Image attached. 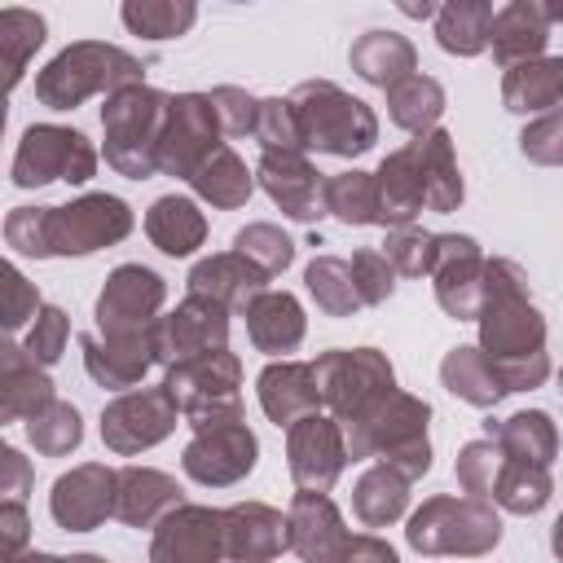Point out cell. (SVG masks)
<instances>
[{"mask_svg": "<svg viewBox=\"0 0 563 563\" xmlns=\"http://www.w3.org/2000/svg\"><path fill=\"white\" fill-rule=\"evenodd\" d=\"M506 391H532L550 378L545 317L528 295V273L493 255L484 260V303H479V343H475Z\"/></svg>", "mask_w": 563, "mask_h": 563, "instance_id": "cell-1", "label": "cell"}, {"mask_svg": "<svg viewBox=\"0 0 563 563\" xmlns=\"http://www.w3.org/2000/svg\"><path fill=\"white\" fill-rule=\"evenodd\" d=\"M145 84V62L106 40H75L35 70V101L48 110H75L88 97H114Z\"/></svg>", "mask_w": 563, "mask_h": 563, "instance_id": "cell-2", "label": "cell"}, {"mask_svg": "<svg viewBox=\"0 0 563 563\" xmlns=\"http://www.w3.org/2000/svg\"><path fill=\"white\" fill-rule=\"evenodd\" d=\"M286 97L295 106V119H299V132H303V150L330 154V158H361V154L374 150V141H378L374 106L352 97L334 79H303Z\"/></svg>", "mask_w": 563, "mask_h": 563, "instance_id": "cell-3", "label": "cell"}, {"mask_svg": "<svg viewBox=\"0 0 563 563\" xmlns=\"http://www.w3.org/2000/svg\"><path fill=\"white\" fill-rule=\"evenodd\" d=\"M405 541L418 554H453V559H484L497 550L501 541V515L493 501L479 497H453V493H435L427 497L409 523H405Z\"/></svg>", "mask_w": 563, "mask_h": 563, "instance_id": "cell-4", "label": "cell"}, {"mask_svg": "<svg viewBox=\"0 0 563 563\" xmlns=\"http://www.w3.org/2000/svg\"><path fill=\"white\" fill-rule=\"evenodd\" d=\"M312 374L321 387V405L330 409V418H339L347 435L365 427L396 391V369L378 347H330L312 361Z\"/></svg>", "mask_w": 563, "mask_h": 563, "instance_id": "cell-5", "label": "cell"}, {"mask_svg": "<svg viewBox=\"0 0 563 563\" xmlns=\"http://www.w3.org/2000/svg\"><path fill=\"white\" fill-rule=\"evenodd\" d=\"M172 92H158L150 84L123 88L106 97L101 106V136H106V163L128 180L158 176V141L167 119Z\"/></svg>", "mask_w": 563, "mask_h": 563, "instance_id": "cell-6", "label": "cell"}, {"mask_svg": "<svg viewBox=\"0 0 563 563\" xmlns=\"http://www.w3.org/2000/svg\"><path fill=\"white\" fill-rule=\"evenodd\" d=\"M427 422H431V405L413 391H391L383 400V409L356 427L347 435V449H352V462L356 457H378L383 466L400 471L409 484L422 479L431 471V435H427Z\"/></svg>", "mask_w": 563, "mask_h": 563, "instance_id": "cell-7", "label": "cell"}, {"mask_svg": "<svg viewBox=\"0 0 563 563\" xmlns=\"http://www.w3.org/2000/svg\"><path fill=\"white\" fill-rule=\"evenodd\" d=\"M163 387L194 431L242 418V361L229 347L172 365L163 374Z\"/></svg>", "mask_w": 563, "mask_h": 563, "instance_id": "cell-8", "label": "cell"}, {"mask_svg": "<svg viewBox=\"0 0 563 563\" xmlns=\"http://www.w3.org/2000/svg\"><path fill=\"white\" fill-rule=\"evenodd\" d=\"M97 176V145L66 123H31L13 150L9 180L18 189H44V185H88Z\"/></svg>", "mask_w": 563, "mask_h": 563, "instance_id": "cell-9", "label": "cell"}, {"mask_svg": "<svg viewBox=\"0 0 563 563\" xmlns=\"http://www.w3.org/2000/svg\"><path fill=\"white\" fill-rule=\"evenodd\" d=\"M136 216L119 194L92 189L62 207H48V260L92 255L101 246H114L132 233Z\"/></svg>", "mask_w": 563, "mask_h": 563, "instance_id": "cell-10", "label": "cell"}, {"mask_svg": "<svg viewBox=\"0 0 563 563\" xmlns=\"http://www.w3.org/2000/svg\"><path fill=\"white\" fill-rule=\"evenodd\" d=\"M180 422L176 400L167 396V387H132L119 391L106 409H101V444L119 457H136L154 444H163Z\"/></svg>", "mask_w": 563, "mask_h": 563, "instance_id": "cell-11", "label": "cell"}, {"mask_svg": "<svg viewBox=\"0 0 563 563\" xmlns=\"http://www.w3.org/2000/svg\"><path fill=\"white\" fill-rule=\"evenodd\" d=\"M220 119L207 92H176L167 101L163 119V141H158V172L189 180L224 141H220Z\"/></svg>", "mask_w": 563, "mask_h": 563, "instance_id": "cell-12", "label": "cell"}, {"mask_svg": "<svg viewBox=\"0 0 563 563\" xmlns=\"http://www.w3.org/2000/svg\"><path fill=\"white\" fill-rule=\"evenodd\" d=\"M260 462V435L246 427V418L198 427L180 453V471L202 488H229L242 484Z\"/></svg>", "mask_w": 563, "mask_h": 563, "instance_id": "cell-13", "label": "cell"}, {"mask_svg": "<svg viewBox=\"0 0 563 563\" xmlns=\"http://www.w3.org/2000/svg\"><path fill=\"white\" fill-rule=\"evenodd\" d=\"M347 462H352V449L339 418L308 413L295 427H286V471L299 493H330L347 471Z\"/></svg>", "mask_w": 563, "mask_h": 563, "instance_id": "cell-14", "label": "cell"}, {"mask_svg": "<svg viewBox=\"0 0 563 563\" xmlns=\"http://www.w3.org/2000/svg\"><path fill=\"white\" fill-rule=\"evenodd\" d=\"M163 303H167V282L163 273L145 268V264H119L110 268L101 295H97V334H132V330H145L163 317Z\"/></svg>", "mask_w": 563, "mask_h": 563, "instance_id": "cell-15", "label": "cell"}, {"mask_svg": "<svg viewBox=\"0 0 563 563\" xmlns=\"http://www.w3.org/2000/svg\"><path fill=\"white\" fill-rule=\"evenodd\" d=\"M114 497H119V471L106 462H79L53 479L48 515L62 532H92L106 519H114Z\"/></svg>", "mask_w": 563, "mask_h": 563, "instance_id": "cell-16", "label": "cell"}, {"mask_svg": "<svg viewBox=\"0 0 563 563\" xmlns=\"http://www.w3.org/2000/svg\"><path fill=\"white\" fill-rule=\"evenodd\" d=\"M435 303L453 321H479L484 303V251L471 233H435V264H431Z\"/></svg>", "mask_w": 563, "mask_h": 563, "instance_id": "cell-17", "label": "cell"}, {"mask_svg": "<svg viewBox=\"0 0 563 563\" xmlns=\"http://www.w3.org/2000/svg\"><path fill=\"white\" fill-rule=\"evenodd\" d=\"M229 308L211 303V299H198V295H185L167 317H158V365L172 369V365H185L194 356H207V352H220L229 347Z\"/></svg>", "mask_w": 563, "mask_h": 563, "instance_id": "cell-18", "label": "cell"}, {"mask_svg": "<svg viewBox=\"0 0 563 563\" xmlns=\"http://www.w3.org/2000/svg\"><path fill=\"white\" fill-rule=\"evenodd\" d=\"M150 563H224V510L176 506L150 537Z\"/></svg>", "mask_w": 563, "mask_h": 563, "instance_id": "cell-19", "label": "cell"}, {"mask_svg": "<svg viewBox=\"0 0 563 563\" xmlns=\"http://www.w3.org/2000/svg\"><path fill=\"white\" fill-rule=\"evenodd\" d=\"M154 325L132 330V334H97V330L84 334L79 347H84L88 378L97 387H110V391H132L158 365V330Z\"/></svg>", "mask_w": 563, "mask_h": 563, "instance_id": "cell-20", "label": "cell"}, {"mask_svg": "<svg viewBox=\"0 0 563 563\" xmlns=\"http://www.w3.org/2000/svg\"><path fill=\"white\" fill-rule=\"evenodd\" d=\"M255 185L273 198V207H282V216L299 220V224H317L321 216H330L325 207V185L330 176H321L308 154H260L255 163Z\"/></svg>", "mask_w": 563, "mask_h": 563, "instance_id": "cell-21", "label": "cell"}, {"mask_svg": "<svg viewBox=\"0 0 563 563\" xmlns=\"http://www.w3.org/2000/svg\"><path fill=\"white\" fill-rule=\"evenodd\" d=\"M290 550V519L268 501L224 506V563H273Z\"/></svg>", "mask_w": 563, "mask_h": 563, "instance_id": "cell-22", "label": "cell"}, {"mask_svg": "<svg viewBox=\"0 0 563 563\" xmlns=\"http://www.w3.org/2000/svg\"><path fill=\"white\" fill-rule=\"evenodd\" d=\"M268 282H273V277H268L264 268H255L246 255H238V251L202 255V260L189 268V277H185L189 295L211 299V303L229 308L233 317H242V312L268 290Z\"/></svg>", "mask_w": 563, "mask_h": 563, "instance_id": "cell-23", "label": "cell"}, {"mask_svg": "<svg viewBox=\"0 0 563 563\" xmlns=\"http://www.w3.org/2000/svg\"><path fill=\"white\" fill-rule=\"evenodd\" d=\"M286 519H290V554H299V563H339L352 532L343 528V515L330 501V493H295Z\"/></svg>", "mask_w": 563, "mask_h": 563, "instance_id": "cell-24", "label": "cell"}, {"mask_svg": "<svg viewBox=\"0 0 563 563\" xmlns=\"http://www.w3.org/2000/svg\"><path fill=\"white\" fill-rule=\"evenodd\" d=\"M255 396L268 422L295 427L308 413H321V387L312 374V361H268L255 378Z\"/></svg>", "mask_w": 563, "mask_h": 563, "instance_id": "cell-25", "label": "cell"}, {"mask_svg": "<svg viewBox=\"0 0 563 563\" xmlns=\"http://www.w3.org/2000/svg\"><path fill=\"white\" fill-rule=\"evenodd\" d=\"M176 506H185V488L176 475L158 466H119V497H114V519L128 528H158Z\"/></svg>", "mask_w": 563, "mask_h": 563, "instance_id": "cell-26", "label": "cell"}, {"mask_svg": "<svg viewBox=\"0 0 563 563\" xmlns=\"http://www.w3.org/2000/svg\"><path fill=\"white\" fill-rule=\"evenodd\" d=\"M53 400L57 391L48 369L22 343H0V422H31Z\"/></svg>", "mask_w": 563, "mask_h": 563, "instance_id": "cell-27", "label": "cell"}, {"mask_svg": "<svg viewBox=\"0 0 563 563\" xmlns=\"http://www.w3.org/2000/svg\"><path fill=\"white\" fill-rule=\"evenodd\" d=\"M378 224L383 229H405V224H418L422 207H427V185H422V163H418V145H400L391 150L378 172Z\"/></svg>", "mask_w": 563, "mask_h": 563, "instance_id": "cell-28", "label": "cell"}, {"mask_svg": "<svg viewBox=\"0 0 563 563\" xmlns=\"http://www.w3.org/2000/svg\"><path fill=\"white\" fill-rule=\"evenodd\" d=\"M545 44H550V18H545V4L541 0H510L493 13V35H488V48H493V62L497 66H519V62H532V57H545Z\"/></svg>", "mask_w": 563, "mask_h": 563, "instance_id": "cell-29", "label": "cell"}, {"mask_svg": "<svg viewBox=\"0 0 563 563\" xmlns=\"http://www.w3.org/2000/svg\"><path fill=\"white\" fill-rule=\"evenodd\" d=\"M242 321H246V334H251L255 352L282 356V361H286V352H295V347L303 343V334H308L303 303H299L290 290H273V286L242 312Z\"/></svg>", "mask_w": 563, "mask_h": 563, "instance_id": "cell-30", "label": "cell"}, {"mask_svg": "<svg viewBox=\"0 0 563 563\" xmlns=\"http://www.w3.org/2000/svg\"><path fill=\"white\" fill-rule=\"evenodd\" d=\"M347 66L356 70V79H365V84H374V88L387 92V88H396L400 79L418 75V48L409 44V35L374 26V31H365V35L352 40Z\"/></svg>", "mask_w": 563, "mask_h": 563, "instance_id": "cell-31", "label": "cell"}, {"mask_svg": "<svg viewBox=\"0 0 563 563\" xmlns=\"http://www.w3.org/2000/svg\"><path fill=\"white\" fill-rule=\"evenodd\" d=\"M484 435L501 449L506 462H532V466H550L559 457V427L545 409H519L510 418H488Z\"/></svg>", "mask_w": 563, "mask_h": 563, "instance_id": "cell-32", "label": "cell"}, {"mask_svg": "<svg viewBox=\"0 0 563 563\" xmlns=\"http://www.w3.org/2000/svg\"><path fill=\"white\" fill-rule=\"evenodd\" d=\"M559 101H563V57L545 53V57L519 62V66H510L501 75V106L510 114L541 119V114L559 110Z\"/></svg>", "mask_w": 563, "mask_h": 563, "instance_id": "cell-33", "label": "cell"}, {"mask_svg": "<svg viewBox=\"0 0 563 563\" xmlns=\"http://www.w3.org/2000/svg\"><path fill=\"white\" fill-rule=\"evenodd\" d=\"M145 238H150L163 255L185 260V255H194V251L207 242V216L198 211L194 198H185V194H163V198H154L150 211H145Z\"/></svg>", "mask_w": 563, "mask_h": 563, "instance_id": "cell-34", "label": "cell"}, {"mask_svg": "<svg viewBox=\"0 0 563 563\" xmlns=\"http://www.w3.org/2000/svg\"><path fill=\"white\" fill-rule=\"evenodd\" d=\"M418 145V163H422V185H427V211H457L462 198H466V180H462V167H457V150H453V136L444 128L427 132V136H413Z\"/></svg>", "mask_w": 563, "mask_h": 563, "instance_id": "cell-35", "label": "cell"}, {"mask_svg": "<svg viewBox=\"0 0 563 563\" xmlns=\"http://www.w3.org/2000/svg\"><path fill=\"white\" fill-rule=\"evenodd\" d=\"M440 383H444V391H453L457 400H466V405H475V409H497V405L510 396L506 383L493 374L488 356H484L479 347H471V343H457V347L444 352V361H440Z\"/></svg>", "mask_w": 563, "mask_h": 563, "instance_id": "cell-36", "label": "cell"}, {"mask_svg": "<svg viewBox=\"0 0 563 563\" xmlns=\"http://www.w3.org/2000/svg\"><path fill=\"white\" fill-rule=\"evenodd\" d=\"M189 189H194L202 202H211L216 211H238V207H246V198L255 194V172L238 158L233 145H220V150L189 176Z\"/></svg>", "mask_w": 563, "mask_h": 563, "instance_id": "cell-37", "label": "cell"}, {"mask_svg": "<svg viewBox=\"0 0 563 563\" xmlns=\"http://www.w3.org/2000/svg\"><path fill=\"white\" fill-rule=\"evenodd\" d=\"M409 510V479L383 462H374L369 471L356 475L352 484V515L365 528H387Z\"/></svg>", "mask_w": 563, "mask_h": 563, "instance_id": "cell-38", "label": "cell"}, {"mask_svg": "<svg viewBox=\"0 0 563 563\" xmlns=\"http://www.w3.org/2000/svg\"><path fill=\"white\" fill-rule=\"evenodd\" d=\"M493 4L488 0H449L435 13V44L453 57H479L493 35Z\"/></svg>", "mask_w": 563, "mask_h": 563, "instance_id": "cell-39", "label": "cell"}, {"mask_svg": "<svg viewBox=\"0 0 563 563\" xmlns=\"http://www.w3.org/2000/svg\"><path fill=\"white\" fill-rule=\"evenodd\" d=\"M440 114H444V84L431 79V75H409L400 79L396 88H387V119L400 128V132H413V136H427L440 128Z\"/></svg>", "mask_w": 563, "mask_h": 563, "instance_id": "cell-40", "label": "cell"}, {"mask_svg": "<svg viewBox=\"0 0 563 563\" xmlns=\"http://www.w3.org/2000/svg\"><path fill=\"white\" fill-rule=\"evenodd\" d=\"M48 35V22L35 13V9H22V4H9L0 9V70H4V88L13 92L35 57V48L44 44Z\"/></svg>", "mask_w": 563, "mask_h": 563, "instance_id": "cell-41", "label": "cell"}, {"mask_svg": "<svg viewBox=\"0 0 563 563\" xmlns=\"http://www.w3.org/2000/svg\"><path fill=\"white\" fill-rule=\"evenodd\" d=\"M303 286L312 295V303L325 317H356L361 312V295L352 286V264L339 255H317L303 268Z\"/></svg>", "mask_w": 563, "mask_h": 563, "instance_id": "cell-42", "label": "cell"}, {"mask_svg": "<svg viewBox=\"0 0 563 563\" xmlns=\"http://www.w3.org/2000/svg\"><path fill=\"white\" fill-rule=\"evenodd\" d=\"M325 207L347 229L378 224V180H374V172H361V167L334 172L330 185H325Z\"/></svg>", "mask_w": 563, "mask_h": 563, "instance_id": "cell-43", "label": "cell"}, {"mask_svg": "<svg viewBox=\"0 0 563 563\" xmlns=\"http://www.w3.org/2000/svg\"><path fill=\"white\" fill-rule=\"evenodd\" d=\"M554 493L550 466H532V462H501L497 484H493V506L510 510V515H537L545 510Z\"/></svg>", "mask_w": 563, "mask_h": 563, "instance_id": "cell-44", "label": "cell"}, {"mask_svg": "<svg viewBox=\"0 0 563 563\" xmlns=\"http://www.w3.org/2000/svg\"><path fill=\"white\" fill-rule=\"evenodd\" d=\"M119 18L141 40H176L198 22V4L194 0H128Z\"/></svg>", "mask_w": 563, "mask_h": 563, "instance_id": "cell-45", "label": "cell"}, {"mask_svg": "<svg viewBox=\"0 0 563 563\" xmlns=\"http://www.w3.org/2000/svg\"><path fill=\"white\" fill-rule=\"evenodd\" d=\"M26 440L40 457H66L79 449L84 440V418L70 400H53L48 409H40L31 422H26Z\"/></svg>", "mask_w": 563, "mask_h": 563, "instance_id": "cell-46", "label": "cell"}, {"mask_svg": "<svg viewBox=\"0 0 563 563\" xmlns=\"http://www.w3.org/2000/svg\"><path fill=\"white\" fill-rule=\"evenodd\" d=\"M233 251L246 255V260H251L255 268H264L268 277L286 273V268L295 264V238H290L282 224H273V220H251V224H242V229L233 233Z\"/></svg>", "mask_w": 563, "mask_h": 563, "instance_id": "cell-47", "label": "cell"}, {"mask_svg": "<svg viewBox=\"0 0 563 563\" xmlns=\"http://www.w3.org/2000/svg\"><path fill=\"white\" fill-rule=\"evenodd\" d=\"M387 264L396 268V277H431L435 264V233L422 224H405V229H387L383 246Z\"/></svg>", "mask_w": 563, "mask_h": 563, "instance_id": "cell-48", "label": "cell"}, {"mask_svg": "<svg viewBox=\"0 0 563 563\" xmlns=\"http://www.w3.org/2000/svg\"><path fill=\"white\" fill-rule=\"evenodd\" d=\"M501 449L484 435V440H471L457 449V462H453V475H457V488L466 497H479V501H493V484H497V471H501Z\"/></svg>", "mask_w": 563, "mask_h": 563, "instance_id": "cell-49", "label": "cell"}, {"mask_svg": "<svg viewBox=\"0 0 563 563\" xmlns=\"http://www.w3.org/2000/svg\"><path fill=\"white\" fill-rule=\"evenodd\" d=\"M260 154H303V132L295 119L290 97H260V123H255Z\"/></svg>", "mask_w": 563, "mask_h": 563, "instance_id": "cell-50", "label": "cell"}, {"mask_svg": "<svg viewBox=\"0 0 563 563\" xmlns=\"http://www.w3.org/2000/svg\"><path fill=\"white\" fill-rule=\"evenodd\" d=\"M347 264H352V286H356V295H361V308H378V303L391 299V290H396V268L387 264V255H383L378 246H361Z\"/></svg>", "mask_w": 563, "mask_h": 563, "instance_id": "cell-51", "label": "cell"}, {"mask_svg": "<svg viewBox=\"0 0 563 563\" xmlns=\"http://www.w3.org/2000/svg\"><path fill=\"white\" fill-rule=\"evenodd\" d=\"M519 154L537 167H563V110L528 119L519 132Z\"/></svg>", "mask_w": 563, "mask_h": 563, "instance_id": "cell-52", "label": "cell"}, {"mask_svg": "<svg viewBox=\"0 0 563 563\" xmlns=\"http://www.w3.org/2000/svg\"><path fill=\"white\" fill-rule=\"evenodd\" d=\"M211 106H216V119H220V132L224 136H255V123H260V97H251L246 88H233V84H220L207 92Z\"/></svg>", "mask_w": 563, "mask_h": 563, "instance_id": "cell-53", "label": "cell"}, {"mask_svg": "<svg viewBox=\"0 0 563 563\" xmlns=\"http://www.w3.org/2000/svg\"><path fill=\"white\" fill-rule=\"evenodd\" d=\"M4 242L18 255L48 260V207H13L4 216Z\"/></svg>", "mask_w": 563, "mask_h": 563, "instance_id": "cell-54", "label": "cell"}, {"mask_svg": "<svg viewBox=\"0 0 563 563\" xmlns=\"http://www.w3.org/2000/svg\"><path fill=\"white\" fill-rule=\"evenodd\" d=\"M66 339H70V317H66V308H57V303H44V312L35 317V325L26 330V352L48 369V365H57L62 361V352H66Z\"/></svg>", "mask_w": 563, "mask_h": 563, "instance_id": "cell-55", "label": "cell"}, {"mask_svg": "<svg viewBox=\"0 0 563 563\" xmlns=\"http://www.w3.org/2000/svg\"><path fill=\"white\" fill-rule=\"evenodd\" d=\"M40 312H44V299H40L35 282H26V273L18 264H4V330L9 334H18L22 325L31 330Z\"/></svg>", "mask_w": 563, "mask_h": 563, "instance_id": "cell-56", "label": "cell"}, {"mask_svg": "<svg viewBox=\"0 0 563 563\" xmlns=\"http://www.w3.org/2000/svg\"><path fill=\"white\" fill-rule=\"evenodd\" d=\"M31 488H35L31 462H26L13 444H4V449H0V501H26Z\"/></svg>", "mask_w": 563, "mask_h": 563, "instance_id": "cell-57", "label": "cell"}, {"mask_svg": "<svg viewBox=\"0 0 563 563\" xmlns=\"http://www.w3.org/2000/svg\"><path fill=\"white\" fill-rule=\"evenodd\" d=\"M31 550V519L26 501H0V559Z\"/></svg>", "mask_w": 563, "mask_h": 563, "instance_id": "cell-58", "label": "cell"}, {"mask_svg": "<svg viewBox=\"0 0 563 563\" xmlns=\"http://www.w3.org/2000/svg\"><path fill=\"white\" fill-rule=\"evenodd\" d=\"M339 563H400V554L378 532H356V537H347Z\"/></svg>", "mask_w": 563, "mask_h": 563, "instance_id": "cell-59", "label": "cell"}, {"mask_svg": "<svg viewBox=\"0 0 563 563\" xmlns=\"http://www.w3.org/2000/svg\"><path fill=\"white\" fill-rule=\"evenodd\" d=\"M0 563H70V559H62V554H48V550H22V554H13V559H0Z\"/></svg>", "mask_w": 563, "mask_h": 563, "instance_id": "cell-60", "label": "cell"}, {"mask_svg": "<svg viewBox=\"0 0 563 563\" xmlns=\"http://www.w3.org/2000/svg\"><path fill=\"white\" fill-rule=\"evenodd\" d=\"M400 13H405V18H435L440 4H431V0H422V4H400Z\"/></svg>", "mask_w": 563, "mask_h": 563, "instance_id": "cell-61", "label": "cell"}, {"mask_svg": "<svg viewBox=\"0 0 563 563\" xmlns=\"http://www.w3.org/2000/svg\"><path fill=\"white\" fill-rule=\"evenodd\" d=\"M550 550H554V559L563 563V510H559V519L550 523Z\"/></svg>", "mask_w": 563, "mask_h": 563, "instance_id": "cell-62", "label": "cell"}, {"mask_svg": "<svg viewBox=\"0 0 563 563\" xmlns=\"http://www.w3.org/2000/svg\"><path fill=\"white\" fill-rule=\"evenodd\" d=\"M70 563H110V559H101V554H70Z\"/></svg>", "mask_w": 563, "mask_h": 563, "instance_id": "cell-63", "label": "cell"}, {"mask_svg": "<svg viewBox=\"0 0 563 563\" xmlns=\"http://www.w3.org/2000/svg\"><path fill=\"white\" fill-rule=\"evenodd\" d=\"M559 391H563V369H559Z\"/></svg>", "mask_w": 563, "mask_h": 563, "instance_id": "cell-64", "label": "cell"}]
</instances>
